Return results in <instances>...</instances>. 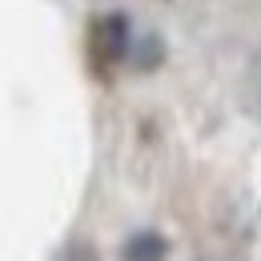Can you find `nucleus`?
<instances>
[{
  "instance_id": "obj_3",
  "label": "nucleus",
  "mask_w": 261,
  "mask_h": 261,
  "mask_svg": "<svg viewBox=\"0 0 261 261\" xmlns=\"http://www.w3.org/2000/svg\"><path fill=\"white\" fill-rule=\"evenodd\" d=\"M68 261H97V253H93L89 245H72V253H68Z\"/></svg>"
},
{
  "instance_id": "obj_1",
  "label": "nucleus",
  "mask_w": 261,
  "mask_h": 261,
  "mask_svg": "<svg viewBox=\"0 0 261 261\" xmlns=\"http://www.w3.org/2000/svg\"><path fill=\"white\" fill-rule=\"evenodd\" d=\"M93 48H97V57H105V61H121L125 48H129L125 16H105L97 24V33H93Z\"/></svg>"
},
{
  "instance_id": "obj_2",
  "label": "nucleus",
  "mask_w": 261,
  "mask_h": 261,
  "mask_svg": "<svg viewBox=\"0 0 261 261\" xmlns=\"http://www.w3.org/2000/svg\"><path fill=\"white\" fill-rule=\"evenodd\" d=\"M169 253V241H165L161 233H137L129 237V245H125V261H165Z\"/></svg>"
}]
</instances>
